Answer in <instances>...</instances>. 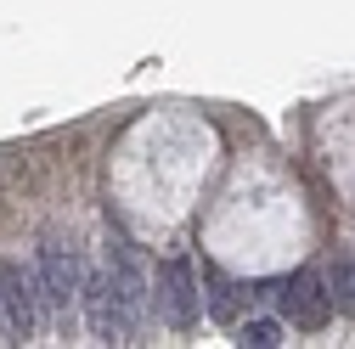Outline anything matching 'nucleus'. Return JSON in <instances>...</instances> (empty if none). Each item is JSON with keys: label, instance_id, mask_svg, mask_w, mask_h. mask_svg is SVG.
I'll use <instances>...</instances> for the list:
<instances>
[{"label": "nucleus", "instance_id": "f257e3e1", "mask_svg": "<svg viewBox=\"0 0 355 349\" xmlns=\"http://www.w3.org/2000/svg\"><path fill=\"white\" fill-rule=\"evenodd\" d=\"M40 271H28L23 259H0V310H6V343H34L40 332Z\"/></svg>", "mask_w": 355, "mask_h": 349}, {"label": "nucleus", "instance_id": "f03ea898", "mask_svg": "<svg viewBox=\"0 0 355 349\" xmlns=\"http://www.w3.org/2000/svg\"><path fill=\"white\" fill-rule=\"evenodd\" d=\"M265 293H271V298L282 304V316H288L293 327H304V332H316V327L333 321V287H327V276H322L316 265H304V271L271 282Z\"/></svg>", "mask_w": 355, "mask_h": 349}, {"label": "nucleus", "instance_id": "7ed1b4c3", "mask_svg": "<svg viewBox=\"0 0 355 349\" xmlns=\"http://www.w3.org/2000/svg\"><path fill=\"white\" fill-rule=\"evenodd\" d=\"M153 293H158L164 327H175V332H192V327H198V316H203V287H198L192 259H164Z\"/></svg>", "mask_w": 355, "mask_h": 349}, {"label": "nucleus", "instance_id": "20e7f679", "mask_svg": "<svg viewBox=\"0 0 355 349\" xmlns=\"http://www.w3.org/2000/svg\"><path fill=\"white\" fill-rule=\"evenodd\" d=\"M40 293H46V304L68 321V310H73V298L85 293V282H79V253L62 242V237H46L40 242Z\"/></svg>", "mask_w": 355, "mask_h": 349}, {"label": "nucleus", "instance_id": "39448f33", "mask_svg": "<svg viewBox=\"0 0 355 349\" xmlns=\"http://www.w3.org/2000/svg\"><path fill=\"white\" fill-rule=\"evenodd\" d=\"M107 282H113V298H119L124 332L136 338L141 321H147V276L136 265V253H130V242H107Z\"/></svg>", "mask_w": 355, "mask_h": 349}, {"label": "nucleus", "instance_id": "423d86ee", "mask_svg": "<svg viewBox=\"0 0 355 349\" xmlns=\"http://www.w3.org/2000/svg\"><path fill=\"white\" fill-rule=\"evenodd\" d=\"M85 321H91V338H96V343H130L107 276H91V282H85Z\"/></svg>", "mask_w": 355, "mask_h": 349}, {"label": "nucleus", "instance_id": "0eeeda50", "mask_svg": "<svg viewBox=\"0 0 355 349\" xmlns=\"http://www.w3.org/2000/svg\"><path fill=\"white\" fill-rule=\"evenodd\" d=\"M203 293H209L203 304H209V316H214V321H237V316H243V287H237L226 271H214V265H209V271H203Z\"/></svg>", "mask_w": 355, "mask_h": 349}, {"label": "nucleus", "instance_id": "6e6552de", "mask_svg": "<svg viewBox=\"0 0 355 349\" xmlns=\"http://www.w3.org/2000/svg\"><path fill=\"white\" fill-rule=\"evenodd\" d=\"M237 343H243V349H277V343H282V321H265V316H259V321L243 327Z\"/></svg>", "mask_w": 355, "mask_h": 349}, {"label": "nucleus", "instance_id": "1a4fd4ad", "mask_svg": "<svg viewBox=\"0 0 355 349\" xmlns=\"http://www.w3.org/2000/svg\"><path fill=\"white\" fill-rule=\"evenodd\" d=\"M0 338H6V310H0Z\"/></svg>", "mask_w": 355, "mask_h": 349}]
</instances>
